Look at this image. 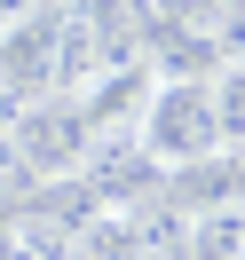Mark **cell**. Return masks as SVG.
Wrapping results in <instances>:
<instances>
[{
	"mask_svg": "<svg viewBox=\"0 0 245 260\" xmlns=\"http://www.w3.org/2000/svg\"><path fill=\"white\" fill-rule=\"evenodd\" d=\"M0 134H8V158L24 166V181H71V174L95 166V134H87V118H79L71 95L24 103Z\"/></svg>",
	"mask_w": 245,
	"mask_h": 260,
	"instance_id": "obj_3",
	"label": "cell"
},
{
	"mask_svg": "<svg viewBox=\"0 0 245 260\" xmlns=\"http://www.w3.org/2000/svg\"><path fill=\"white\" fill-rule=\"evenodd\" d=\"M134 150H143V166H158V174H190L213 150H229L222 118H213V79L206 71H158V87H150V103H143V126H134Z\"/></svg>",
	"mask_w": 245,
	"mask_h": 260,
	"instance_id": "obj_1",
	"label": "cell"
},
{
	"mask_svg": "<svg viewBox=\"0 0 245 260\" xmlns=\"http://www.w3.org/2000/svg\"><path fill=\"white\" fill-rule=\"evenodd\" d=\"M190 260H245V197L190 213Z\"/></svg>",
	"mask_w": 245,
	"mask_h": 260,
	"instance_id": "obj_4",
	"label": "cell"
},
{
	"mask_svg": "<svg viewBox=\"0 0 245 260\" xmlns=\"http://www.w3.org/2000/svg\"><path fill=\"white\" fill-rule=\"evenodd\" d=\"M213 79V118H222V142L245 150V55H222V71H206Z\"/></svg>",
	"mask_w": 245,
	"mask_h": 260,
	"instance_id": "obj_5",
	"label": "cell"
},
{
	"mask_svg": "<svg viewBox=\"0 0 245 260\" xmlns=\"http://www.w3.org/2000/svg\"><path fill=\"white\" fill-rule=\"evenodd\" d=\"M48 95H64V0H32L16 16H0V103H8V118Z\"/></svg>",
	"mask_w": 245,
	"mask_h": 260,
	"instance_id": "obj_2",
	"label": "cell"
}]
</instances>
